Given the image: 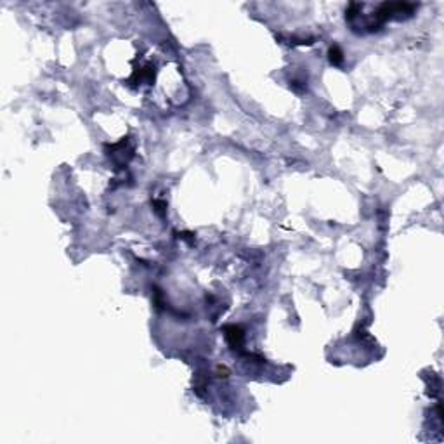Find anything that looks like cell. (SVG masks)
Segmentation results:
<instances>
[{
  "mask_svg": "<svg viewBox=\"0 0 444 444\" xmlns=\"http://www.w3.org/2000/svg\"><path fill=\"white\" fill-rule=\"evenodd\" d=\"M224 337H226L227 344H229L233 349H241L243 345V340H245V333L240 326L236 324H229V326H224Z\"/></svg>",
  "mask_w": 444,
  "mask_h": 444,
  "instance_id": "6da1fadb",
  "label": "cell"
},
{
  "mask_svg": "<svg viewBox=\"0 0 444 444\" xmlns=\"http://www.w3.org/2000/svg\"><path fill=\"white\" fill-rule=\"evenodd\" d=\"M330 61H331V64H335V66H339V64H342V61H344V52L340 50V47L339 46H333L330 49Z\"/></svg>",
  "mask_w": 444,
  "mask_h": 444,
  "instance_id": "7a4b0ae2",
  "label": "cell"
}]
</instances>
